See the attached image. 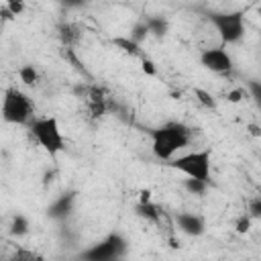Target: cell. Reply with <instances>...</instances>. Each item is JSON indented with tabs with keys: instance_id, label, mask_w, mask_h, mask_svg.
<instances>
[{
	"instance_id": "13",
	"label": "cell",
	"mask_w": 261,
	"mask_h": 261,
	"mask_svg": "<svg viewBox=\"0 0 261 261\" xmlns=\"http://www.w3.org/2000/svg\"><path fill=\"white\" fill-rule=\"evenodd\" d=\"M59 39H61V43L65 45V47H71V45H75L77 43V39H80V29L75 27V24H61L59 27Z\"/></svg>"
},
{
	"instance_id": "5",
	"label": "cell",
	"mask_w": 261,
	"mask_h": 261,
	"mask_svg": "<svg viewBox=\"0 0 261 261\" xmlns=\"http://www.w3.org/2000/svg\"><path fill=\"white\" fill-rule=\"evenodd\" d=\"M206 18L216 29L222 45H234L245 37V12L243 10L208 12Z\"/></svg>"
},
{
	"instance_id": "2",
	"label": "cell",
	"mask_w": 261,
	"mask_h": 261,
	"mask_svg": "<svg viewBox=\"0 0 261 261\" xmlns=\"http://www.w3.org/2000/svg\"><path fill=\"white\" fill-rule=\"evenodd\" d=\"M167 167L184 173L186 177H196L210 181L212 175V151L210 149H196L181 155H175L173 159L165 161Z\"/></svg>"
},
{
	"instance_id": "25",
	"label": "cell",
	"mask_w": 261,
	"mask_h": 261,
	"mask_svg": "<svg viewBox=\"0 0 261 261\" xmlns=\"http://www.w3.org/2000/svg\"><path fill=\"white\" fill-rule=\"evenodd\" d=\"M226 98H228V102L239 104V102L245 98V90H243V88H234V90H230V92L226 94Z\"/></svg>"
},
{
	"instance_id": "23",
	"label": "cell",
	"mask_w": 261,
	"mask_h": 261,
	"mask_svg": "<svg viewBox=\"0 0 261 261\" xmlns=\"http://www.w3.org/2000/svg\"><path fill=\"white\" fill-rule=\"evenodd\" d=\"M4 6H6L14 16H20V14L24 12V8H27V2H24V0H6Z\"/></svg>"
},
{
	"instance_id": "9",
	"label": "cell",
	"mask_w": 261,
	"mask_h": 261,
	"mask_svg": "<svg viewBox=\"0 0 261 261\" xmlns=\"http://www.w3.org/2000/svg\"><path fill=\"white\" fill-rule=\"evenodd\" d=\"M86 104H88V112L94 116V118H100L106 114V108H108V100H106V94L102 88H96L92 86L88 90V96H86Z\"/></svg>"
},
{
	"instance_id": "6",
	"label": "cell",
	"mask_w": 261,
	"mask_h": 261,
	"mask_svg": "<svg viewBox=\"0 0 261 261\" xmlns=\"http://www.w3.org/2000/svg\"><path fill=\"white\" fill-rule=\"evenodd\" d=\"M126 247H128V243L120 232H110L100 243H96L88 251H84L82 257L90 259V261H110V259L122 257L126 253Z\"/></svg>"
},
{
	"instance_id": "10",
	"label": "cell",
	"mask_w": 261,
	"mask_h": 261,
	"mask_svg": "<svg viewBox=\"0 0 261 261\" xmlns=\"http://www.w3.org/2000/svg\"><path fill=\"white\" fill-rule=\"evenodd\" d=\"M73 204H75V194H73V192L61 194V196L47 208V214H49L51 218H55V220H61V218H65L67 214H71Z\"/></svg>"
},
{
	"instance_id": "18",
	"label": "cell",
	"mask_w": 261,
	"mask_h": 261,
	"mask_svg": "<svg viewBox=\"0 0 261 261\" xmlns=\"http://www.w3.org/2000/svg\"><path fill=\"white\" fill-rule=\"evenodd\" d=\"M149 35H151V33H149L147 22H137V24L130 29V33H128V37H130L133 41H137V43H143Z\"/></svg>"
},
{
	"instance_id": "14",
	"label": "cell",
	"mask_w": 261,
	"mask_h": 261,
	"mask_svg": "<svg viewBox=\"0 0 261 261\" xmlns=\"http://www.w3.org/2000/svg\"><path fill=\"white\" fill-rule=\"evenodd\" d=\"M18 77H20V82H22L24 86H37L39 80H41L37 67L31 65V63H27V65H22V67L18 69Z\"/></svg>"
},
{
	"instance_id": "8",
	"label": "cell",
	"mask_w": 261,
	"mask_h": 261,
	"mask_svg": "<svg viewBox=\"0 0 261 261\" xmlns=\"http://www.w3.org/2000/svg\"><path fill=\"white\" fill-rule=\"evenodd\" d=\"M175 226L179 228V232H184L188 237H202L206 232V220L194 212H177Z\"/></svg>"
},
{
	"instance_id": "28",
	"label": "cell",
	"mask_w": 261,
	"mask_h": 261,
	"mask_svg": "<svg viewBox=\"0 0 261 261\" xmlns=\"http://www.w3.org/2000/svg\"><path fill=\"white\" fill-rule=\"evenodd\" d=\"M257 14H259V18H261V6H259V8H257Z\"/></svg>"
},
{
	"instance_id": "26",
	"label": "cell",
	"mask_w": 261,
	"mask_h": 261,
	"mask_svg": "<svg viewBox=\"0 0 261 261\" xmlns=\"http://www.w3.org/2000/svg\"><path fill=\"white\" fill-rule=\"evenodd\" d=\"M63 6H67V8H80V6H84L88 0H59Z\"/></svg>"
},
{
	"instance_id": "3",
	"label": "cell",
	"mask_w": 261,
	"mask_h": 261,
	"mask_svg": "<svg viewBox=\"0 0 261 261\" xmlns=\"http://www.w3.org/2000/svg\"><path fill=\"white\" fill-rule=\"evenodd\" d=\"M29 128H31V137L37 141V145L43 151H47L49 155H57V153L65 151V137H63L59 120L55 116L33 118Z\"/></svg>"
},
{
	"instance_id": "11",
	"label": "cell",
	"mask_w": 261,
	"mask_h": 261,
	"mask_svg": "<svg viewBox=\"0 0 261 261\" xmlns=\"http://www.w3.org/2000/svg\"><path fill=\"white\" fill-rule=\"evenodd\" d=\"M112 43H114V45H116L120 51H124L126 55H130V57H143L141 43L133 41L128 35H126V37H116V39H112Z\"/></svg>"
},
{
	"instance_id": "17",
	"label": "cell",
	"mask_w": 261,
	"mask_h": 261,
	"mask_svg": "<svg viewBox=\"0 0 261 261\" xmlns=\"http://www.w3.org/2000/svg\"><path fill=\"white\" fill-rule=\"evenodd\" d=\"M29 232V218L24 214H16L12 218V224H10V234L14 237H22Z\"/></svg>"
},
{
	"instance_id": "21",
	"label": "cell",
	"mask_w": 261,
	"mask_h": 261,
	"mask_svg": "<svg viewBox=\"0 0 261 261\" xmlns=\"http://www.w3.org/2000/svg\"><path fill=\"white\" fill-rule=\"evenodd\" d=\"M247 92L251 94V98L255 100L257 108L261 110V82H257V80H249V82H247Z\"/></svg>"
},
{
	"instance_id": "1",
	"label": "cell",
	"mask_w": 261,
	"mask_h": 261,
	"mask_svg": "<svg viewBox=\"0 0 261 261\" xmlns=\"http://www.w3.org/2000/svg\"><path fill=\"white\" fill-rule=\"evenodd\" d=\"M151 137V151L159 161L173 159L184 147L192 141V128L179 120H169L149 133Z\"/></svg>"
},
{
	"instance_id": "20",
	"label": "cell",
	"mask_w": 261,
	"mask_h": 261,
	"mask_svg": "<svg viewBox=\"0 0 261 261\" xmlns=\"http://www.w3.org/2000/svg\"><path fill=\"white\" fill-rule=\"evenodd\" d=\"M251 224H253V218L245 212V214H241L237 220H234V230H237V234H247L249 230H251Z\"/></svg>"
},
{
	"instance_id": "7",
	"label": "cell",
	"mask_w": 261,
	"mask_h": 261,
	"mask_svg": "<svg viewBox=\"0 0 261 261\" xmlns=\"http://www.w3.org/2000/svg\"><path fill=\"white\" fill-rule=\"evenodd\" d=\"M200 63L212 71V73H228L232 69V57L226 51V45H216V47H206L200 51Z\"/></svg>"
},
{
	"instance_id": "22",
	"label": "cell",
	"mask_w": 261,
	"mask_h": 261,
	"mask_svg": "<svg viewBox=\"0 0 261 261\" xmlns=\"http://www.w3.org/2000/svg\"><path fill=\"white\" fill-rule=\"evenodd\" d=\"M194 94H196V98H198V102L202 104V106H206V108H216V102H214V98L206 92V90H202V88H196L194 90Z\"/></svg>"
},
{
	"instance_id": "19",
	"label": "cell",
	"mask_w": 261,
	"mask_h": 261,
	"mask_svg": "<svg viewBox=\"0 0 261 261\" xmlns=\"http://www.w3.org/2000/svg\"><path fill=\"white\" fill-rule=\"evenodd\" d=\"M247 214L253 220H261V192L259 196H253L251 200H247Z\"/></svg>"
},
{
	"instance_id": "24",
	"label": "cell",
	"mask_w": 261,
	"mask_h": 261,
	"mask_svg": "<svg viewBox=\"0 0 261 261\" xmlns=\"http://www.w3.org/2000/svg\"><path fill=\"white\" fill-rule=\"evenodd\" d=\"M141 69H143V73H147V75H157V65L153 63V59H149V57H141Z\"/></svg>"
},
{
	"instance_id": "15",
	"label": "cell",
	"mask_w": 261,
	"mask_h": 261,
	"mask_svg": "<svg viewBox=\"0 0 261 261\" xmlns=\"http://www.w3.org/2000/svg\"><path fill=\"white\" fill-rule=\"evenodd\" d=\"M145 22H147V27H149V33H151L153 37H157V39H163V35L167 33V22H165L163 18H159V16H151V18H147Z\"/></svg>"
},
{
	"instance_id": "12",
	"label": "cell",
	"mask_w": 261,
	"mask_h": 261,
	"mask_svg": "<svg viewBox=\"0 0 261 261\" xmlns=\"http://www.w3.org/2000/svg\"><path fill=\"white\" fill-rule=\"evenodd\" d=\"M135 212H137V216L145 218L147 222H159V218H161V212L153 204V200L151 202H139L137 208H135Z\"/></svg>"
},
{
	"instance_id": "16",
	"label": "cell",
	"mask_w": 261,
	"mask_h": 261,
	"mask_svg": "<svg viewBox=\"0 0 261 261\" xmlns=\"http://www.w3.org/2000/svg\"><path fill=\"white\" fill-rule=\"evenodd\" d=\"M208 186H210V181H204V179H196V177L184 179V188H186L190 194H194V196H202V194L208 190Z\"/></svg>"
},
{
	"instance_id": "4",
	"label": "cell",
	"mask_w": 261,
	"mask_h": 261,
	"mask_svg": "<svg viewBox=\"0 0 261 261\" xmlns=\"http://www.w3.org/2000/svg\"><path fill=\"white\" fill-rule=\"evenodd\" d=\"M33 102L29 94H24L20 88L10 86L4 92L2 100V118L8 124H31L33 120Z\"/></svg>"
},
{
	"instance_id": "27",
	"label": "cell",
	"mask_w": 261,
	"mask_h": 261,
	"mask_svg": "<svg viewBox=\"0 0 261 261\" xmlns=\"http://www.w3.org/2000/svg\"><path fill=\"white\" fill-rule=\"evenodd\" d=\"M139 202H151V190H141L139 192Z\"/></svg>"
}]
</instances>
